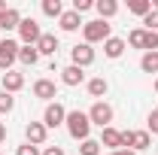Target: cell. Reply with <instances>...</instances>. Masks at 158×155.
Wrapping results in <instances>:
<instances>
[{
    "label": "cell",
    "mask_w": 158,
    "mask_h": 155,
    "mask_svg": "<svg viewBox=\"0 0 158 155\" xmlns=\"http://www.w3.org/2000/svg\"><path fill=\"white\" fill-rule=\"evenodd\" d=\"M34 94H37L40 100H49V103H52V97H58V88H55L52 79H37V82H34Z\"/></svg>",
    "instance_id": "obj_11"
},
{
    "label": "cell",
    "mask_w": 158,
    "mask_h": 155,
    "mask_svg": "<svg viewBox=\"0 0 158 155\" xmlns=\"http://www.w3.org/2000/svg\"><path fill=\"white\" fill-rule=\"evenodd\" d=\"M6 12H9V6H6V0H0V19H3Z\"/></svg>",
    "instance_id": "obj_32"
},
{
    "label": "cell",
    "mask_w": 158,
    "mask_h": 155,
    "mask_svg": "<svg viewBox=\"0 0 158 155\" xmlns=\"http://www.w3.org/2000/svg\"><path fill=\"white\" fill-rule=\"evenodd\" d=\"M24 137H27V143H31V146H43V143H46V137H49V128H46L43 122H27Z\"/></svg>",
    "instance_id": "obj_10"
},
{
    "label": "cell",
    "mask_w": 158,
    "mask_h": 155,
    "mask_svg": "<svg viewBox=\"0 0 158 155\" xmlns=\"http://www.w3.org/2000/svg\"><path fill=\"white\" fill-rule=\"evenodd\" d=\"M21 88H24V76L15 73V70H6V73H3V91L15 94V91H21Z\"/></svg>",
    "instance_id": "obj_12"
},
{
    "label": "cell",
    "mask_w": 158,
    "mask_h": 155,
    "mask_svg": "<svg viewBox=\"0 0 158 155\" xmlns=\"http://www.w3.org/2000/svg\"><path fill=\"white\" fill-rule=\"evenodd\" d=\"M19 37H21V43H24V46H37L40 37H43V31H40V24H37L34 19H21Z\"/></svg>",
    "instance_id": "obj_7"
},
{
    "label": "cell",
    "mask_w": 158,
    "mask_h": 155,
    "mask_svg": "<svg viewBox=\"0 0 158 155\" xmlns=\"http://www.w3.org/2000/svg\"><path fill=\"white\" fill-rule=\"evenodd\" d=\"M143 24H146V31H158V9H152L149 15H143Z\"/></svg>",
    "instance_id": "obj_27"
},
{
    "label": "cell",
    "mask_w": 158,
    "mask_h": 155,
    "mask_svg": "<svg viewBox=\"0 0 158 155\" xmlns=\"http://www.w3.org/2000/svg\"><path fill=\"white\" fill-rule=\"evenodd\" d=\"M64 125H67V131H70L73 140H88V131H91V119H88V113H82V110H70Z\"/></svg>",
    "instance_id": "obj_1"
},
{
    "label": "cell",
    "mask_w": 158,
    "mask_h": 155,
    "mask_svg": "<svg viewBox=\"0 0 158 155\" xmlns=\"http://www.w3.org/2000/svg\"><path fill=\"white\" fill-rule=\"evenodd\" d=\"M110 155H137V152H131V149H116V152H110Z\"/></svg>",
    "instance_id": "obj_33"
},
{
    "label": "cell",
    "mask_w": 158,
    "mask_h": 155,
    "mask_svg": "<svg viewBox=\"0 0 158 155\" xmlns=\"http://www.w3.org/2000/svg\"><path fill=\"white\" fill-rule=\"evenodd\" d=\"M149 131H152V134H158V113H152V116H149Z\"/></svg>",
    "instance_id": "obj_30"
},
{
    "label": "cell",
    "mask_w": 158,
    "mask_h": 155,
    "mask_svg": "<svg viewBox=\"0 0 158 155\" xmlns=\"http://www.w3.org/2000/svg\"><path fill=\"white\" fill-rule=\"evenodd\" d=\"M12 107H15V97L9 91H0V113L6 116V113H12Z\"/></svg>",
    "instance_id": "obj_26"
},
{
    "label": "cell",
    "mask_w": 158,
    "mask_h": 155,
    "mask_svg": "<svg viewBox=\"0 0 158 155\" xmlns=\"http://www.w3.org/2000/svg\"><path fill=\"white\" fill-rule=\"evenodd\" d=\"M140 67H143V73H158V52H143Z\"/></svg>",
    "instance_id": "obj_22"
},
{
    "label": "cell",
    "mask_w": 158,
    "mask_h": 155,
    "mask_svg": "<svg viewBox=\"0 0 158 155\" xmlns=\"http://www.w3.org/2000/svg\"><path fill=\"white\" fill-rule=\"evenodd\" d=\"M100 152V140H82V146H79V155H98Z\"/></svg>",
    "instance_id": "obj_25"
},
{
    "label": "cell",
    "mask_w": 158,
    "mask_h": 155,
    "mask_svg": "<svg viewBox=\"0 0 158 155\" xmlns=\"http://www.w3.org/2000/svg\"><path fill=\"white\" fill-rule=\"evenodd\" d=\"M100 146H106L110 152L122 149V131H116V128H103V134H100Z\"/></svg>",
    "instance_id": "obj_13"
},
{
    "label": "cell",
    "mask_w": 158,
    "mask_h": 155,
    "mask_svg": "<svg viewBox=\"0 0 158 155\" xmlns=\"http://www.w3.org/2000/svg\"><path fill=\"white\" fill-rule=\"evenodd\" d=\"M43 12H46L49 19H61V15H64V3H61V0H43Z\"/></svg>",
    "instance_id": "obj_23"
},
{
    "label": "cell",
    "mask_w": 158,
    "mask_h": 155,
    "mask_svg": "<svg viewBox=\"0 0 158 155\" xmlns=\"http://www.w3.org/2000/svg\"><path fill=\"white\" fill-rule=\"evenodd\" d=\"M128 43L134 49H143V52H158V34L155 31H146V27H134L128 34Z\"/></svg>",
    "instance_id": "obj_3"
},
{
    "label": "cell",
    "mask_w": 158,
    "mask_h": 155,
    "mask_svg": "<svg viewBox=\"0 0 158 155\" xmlns=\"http://www.w3.org/2000/svg\"><path fill=\"white\" fill-rule=\"evenodd\" d=\"M91 6H94V0H73V12H79V15L88 12Z\"/></svg>",
    "instance_id": "obj_28"
},
{
    "label": "cell",
    "mask_w": 158,
    "mask_h": 155,
    "mask_svg": "<svg viewBox=\"0 0 158 155\" xmlns=\"http://www.w3.org/2000/svg\"><path fill=\"white\" fill-rule=\"evenodd\" d=\"M88 119H91V125H98L100 131H103V128H110V122H113V107H110L106 100H94V107L88 110Z\"/></svg>",
    "instance_id": "obj_5"
},
{
    "label": "cell",
    "mask_w": 158,
    "mask_h": 155,
    "mask_svg": "<svg viewBox=\"0 0 158 155\" xmlns=\"http://www.w3.org/2000/svg\"><path fill=\"white\" fill-rule=\"evenodd\" d=\"M61 82L64 85H79V82H85V70L76 67V64H70V67L61 70Z\"/></svg>",
    "instance_id": "obj_14"
},
{
    "label": "cell",
    "mask_w": 158,
    "mask_h": 155,
    "mask_svg": "<svg viewBox=\"0 0 158 155\" xmlns=\"http://www.w3.org/2000/svg\"><path fill=\"white\" fill-rule=\"evenodd\" d=\"M58 24H61V31H67V34H70V31H79V27H82L85 21L79 19V12H73V9H67V12H64V15L58 19Z\"/></svg>",
    "instance_id": "obj_15"
},
{
    "label": "cell",
    "mask_w": 158,
    "mask_h": 155,
    "mask_svg": "<svg viewBox=\"0 0 158 155\" xmlns=\"http://www.w3.org/2000/svg\"><path fill=\"white\" fill-rule=\"evenodd\" d=\"M43 155H67L61 146H49V149H43Z\"/></svg>",
    "instance_id": "obj_31"
},
{
    "label": "cell",
    "mask_w": 158,
    "mask_h": 155,
    "mask_svg": "<svg viewBox=\"0 0 158 155\" xmlns=\"http://www.w3.org/2000/svg\"><path fill=\"white\" fill-rule=\"evenodd\" d=\"M122 52H125V40L122 37H110L103 43V55L106 58H122Z\"/></svg>",
    "instance_id": "obj_18"
},
{
    "label": "cell",
    "mask_w": 158,
    "mask_h": 155,
    "mask_svg": "<svg viewBox=\"0 0 158 155\" xmlns=\"http://www.w3.org/2000/svg\"><path fill=\"white\" fill-rule=\"evenodd\" d=\"M155 91H158V79H155Z\"/></svg>",
    "instance_id": "obj_35"
},
{
    "label": "cell",
    "mask_w": 158,
    "mask_h": 155,
    "mask_svg": "<svg viewBox=\"0 0 158 155\" xmlns=\"http://www.w3.org/2000/svg\"><path fill=\"white\" fill-rule=\"evenodd\" d=\"M19 61H21V64H27V67H34V64L40 61L37 46H21V49H19Z\"/></svg>",
    "instance_id": "obj_21"
},
{
    "label": "cell",
    "mask_w": 158,
    "mask_h": 155,
    "mask_svg": "<svg viewBox=\"0 0 158 155\" xmlns=\"http://www.w3.org/2000/svg\"><path fill=\"white\" fill-rule=\"evenodd\" d=\"M37 52L40 55H58V37L55 34H43L37 43Z\"/></svg>",
    "instance_id": "obj_16"
},
{
    "label": "cell",
    "mask_w": 158,
    "mask_h": 155,
    "mask_svg": "<svg viewBox=\"0 0 158 155\" xmlns=\"http://www.w3.org/2000/svg\"><path fill=\"white\" fill-rule=\"evenodd\" d=\"M19 24H21V12L15 6H9V12L0 19V31H19Z\"/></svg>",
    "instance_id": "obj_17"
},
{
    "label": "cell",
    "mask_w": 158,
    "mask_h": 155,
    "mask_svg": "<svg viewBox=\"0 0 158 155\" xmlns=\"http://www.w3.org/2000/svg\"><path fill=\"white\" fill-rule=\"evenodd\" d=\"M110 31H113L110 21H103V19H94V21H85V24H82V37H85L88 46H91V43H106V40L113 37Z\"/></svg>",
    "instance_id": "obj_2"
},
{
    "label": "cell",
    "mask_w": 158,
    "mask_h": 155,
    "mask_svg": "<svg viewBox=\"0 0 158 155\" xmlns=\"http://www.w3.org/2000/svg\"><path fill=\"white\" fill-rule=\"evenodd\" d=\"M19 43L15 40H0V70L6 73V70H12V64L19 61Z\"/></svg>",
    "instance_id": "obj_6"
},
{
    "label": "cell",
    "mask_w": 158,
    "mask_h": 155,
    "mask_svg": "<svg viewBox=\"0 0 158 155\" xmlns=\"http://www.w3.org/2000/svg\"><path fill=\"white\" fill-rule=\"evenodd\" d=\"M106 91H110V82H106L103 76H94V79H88V94H91V97H103Z\"/></svg>",
    "instance_id": "obj_20"
},
{
    "label": "cell",
    "mask_w": 158,
    "mask_h": 155,
    "mask_svg": "<svg viewBox=\"0 0 158 155\" xmlns=\"http://www.w3.org/2000/svg\"><path fill=\"white\" fill-rule=\"evenodd\" d=\"M94 9H98L100 19L106 21V19H113V15L118 12V3H116V0H98V3H94Z\"/></svg>",
    "instance_id": "obj_19"
},
{
    "label": "cell",
    "mask_w": 158,
    "mask_h": 155,
    "mask_svg": "<svg viewBox=\"0 0 158 155\" xmlns=\"http://www.w3.org/2000/svg\"><path fill=\"white\" fill-rule=\"evenodd\" d=\"M15 155H43L37 149V146H31V143H24V146H19V149H15Z\"/></svg>",
    "instance_id": "obj_29"
},
{
    "label": "cell",
    "mask_w": 158,
    "mask_h": 155,
    "mask_svg": "<svg viewBox=\"0 0 158 155\" xmlns=\"http://www.w3.org/2000/svg\"><path fill=\"white\" fill-rule=\"evenodd\" d=\"M152 146V137L149 131H122V149H131V152H143Z\"/></svg>",
    "instance_id": "obj_4"
},
{
    "label": "cell",
    "mask_w": 158,
    "mask_h": 155,
    "mask_svg": "<svg viewBox=\"0 0 158 155\" xmlns=\"http://www.w3.org/2000/svg\"><path fill=\"white\" fill-rule=\"evenodd\" d=\"M3 140H6V125L0 122V143H3Z\"/></svg>",
    "instance_id": "obj_34"
},
{
    "label": "cell",
    "mask_w": 158,
    "mask_h": 155,
    "mask_svg": "<svg viewBox=\"0 0 158 155\" xmlns=\"http://www.w3.org/2000/svg\"><path fill=\"white\" fill-rule=\"evenodd\" d=\"M128 9L134 15H149L152 12V0H128Z\"/></svg>",
    "instance_id": "obj_24"
},
{
    "label": "cell",
    "mask_w": 158,
    "mask_h": 155,
    "mask_svg": "<svg viewBox=\"0 0 158 155\" xmlns=\"http://www.w3.org/2000/svg\"><path fill=\"white\" fill-rule=\"evenodd\" d=\"M64 122H67V110L61 107L58 100H52V103L46 107V113H43V125H46V128H58Z\"/></svg>",
    "instance_id": "obj_8"
},
{
    "label": "cell",
    "mask_w": 158,
    "mask_h": 155,
    "mask_svg": "<svg viewBox=\"0 0 158 155\" xmlns=\"http://www.w3.org/2000/svg\"><path fill=\"white\" fill-rule=\"evenodd\" d=\"M70 58H73V64L76 67H88V64H94V49L88 46V43H76L73 49H70Z\"/></svg>",
    "instance_id": "obj_9"
},
{
    "label": "cell",
    "mask_w": 158,
    "mask_h": 155,
    "mask_svg": "<svg viewBox=\"0 0 158 155\" xmlns=\"http://www.w3.org/2000/svg\"><path fill=\"white\" fill-rule=\"evenodd\" d=\"M155 113H158V110H155Z\"/></svg>",
    "instance_id": "obj_36"
}]
</instances>
